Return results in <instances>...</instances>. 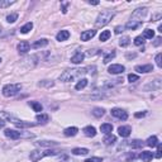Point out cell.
Listing matches in <instances>:
<instances>
[{"mask_svg":"<svg viewBox=\"0 0 162 162\" xmlns=\"http://www.w3.org/2000/svg\"><path fill=\"white\" fill-rule=\"evenodd\" d=\"M86 68H71V70H66L63 71V74L60 75V80L63 82H68V81H74L76 79L81 77L82 75L86 74Z\"/></svg>","mask_w":162,"mask_h":162,"instance_id":"cell-1","label":"cell"},{"mask_svg":"<svg viewBox=\"0 0 162 162\" xmlns=\"http://www.w3.org/2000/svg\"><path fill=\"white\" fill-rule=\"evenodd\" d=\"M113 18H114V13L109 12V10H105V12H103L98 15V18H96V20H95V27L96 28H101V27L109 24L110 20H112Z\"/></svg>","mask_w":162,"mask_h":162,"instance_id":"cell-2","label":"cell"},{"mask_svg":"<svg viewBox=\"0 0 162 162\" xmlns=\"http://www.w3.org/2000/svg\"><path fill=\"white\" fill-rule=\"evenodd\" d=\"M22 89V85L20 84H8L3 88V95L5 98H12V96H15Z\"/></svg>","mask_w":162,"mask_h":162,"instance_id":"cell-3","label":"cell"},{"mask_svg":"<svg viewBox=\"0 0 162 162\" xmlns=\"http://www.w3.org/2000/svg\"><path fill=\"white\" fill-rule=\"evenodd\" d=\"M53 154H56V152L54 151H51V150H46V151H33V152H30V160H32V162H37L39 161L41 158L43 157H47V156H53Z\"/></svg>","mask_w":162,"mask_h":162,"instance_id":"cell-4","label":"cell"},{"mask_svg":"<svg viewBox=\"0 0 162 162\" xmlns=\"http://www.w3.org/2000/svg\"><path fill=\"white\" fill-rule=\"evenodd\" d=\"M125 67L123 65H119V63H114V65H110L109 68H108V72L109 74H113V75H119V74H123Z\"/></svg>","mask_w":162,"mask_h":162,"instance_id":"cell-5","label":"cell"},{"mask_svg":"<svg viewBox=\"0 0 162 162\" xmlns=\"http://www.w3.org/2000/svg\"><path fill=\"white\" fill-rule=\"evenodd\" d=\"M112 115L115 117V118H118V119H122V120H125L127 118H128V114H127L125 110L119 109V108L112 109Z\"/></svg>","mask_w":162,"mask_h":162,"instance_id":"cell-6","label":"cell"},{"mask_svg":"<svg viewBox=\"0 0 162 162\" xmlns=\"http://www.w3.org/2000/svg\"><path fill=\"white\" fill-rule=\"evenodd\" d=\"M146 14H147V8H139V9L134 10V13L132 14V18L143 22V18L146 17Z\"/></svg>","mask_w":162,"mask_h":162,"instance_id":"cell-7","label":"cell"},{"mask_svg":"<svg viewBox=\"0 0 162 162\" xmlns=\"http://www.w3.org/2000/svg\"><path fill=\"white\" fill-rule=\"evenodd\" d=\"M142 23H143V22H141V20H138V19H133V18H130V20L125 24V27H124V28L130 29V30H134V29L139 28V27L142 26Z\"/></svg>","mask_w":162,"mask_h":162,"instance_id":"cell-8","label":"cell"},{"mask_svg":"<svg viewBox=\"0 0 162 162\" xmlns=\"http://www.w3.org/2000/svg\"><path fill=\"white\" fill-rule=\"evenodd\" d=\"M4 134L10 139H18L22 137V132H18V130H14V129H5Z\"/></svg>","mask_w":162,"mask_h":162,"instance_id":"cell-9","label":"cell"},{"mask_svg":"<svg viewBox=\"0 0 162 162\" xmlns=\"http://www.w3.org/2000/svg\"><path fill=\"white\" fill-rule=\"evenodd\" d=\"M96 34V30L95 29H90V30H85V32L81 33V41H84V42H88V41H90L92 37H94Z\"/></svg>","mask_w":162,"mask_h":162,"instance_id":"cell-10","label":"cell"},{"mask_svg":"<svg viewBox=\"0 0 162 162\" xmlns=\"http://www.w3.org/2000/svg\"><path fill=\"white\" fill-rule=\"evenodd\" d=\"M134 70L139 72V74H147V72L153 71V66L152 65H142V66H136Z\"/></svg>","mask_w":162,"mask_h":162,"instance_id":"cell-11","label":"cell"},{"mask_svg":"<svg viewBox=\"0 0 162 162\" xmlns=\"http://www.w3.org/2000/svg\"><path fill=\"white\" fill-rule=\"evenodd\" d=\"M130 132H132V128H130L129 125H125V127H119L118 128V133L120 137H124V138H127V137H129Z\"/></svg>","mask_w":162,"mask_h":162,"instance_id":"cell-12","label":"cell"},{"mask_svg":"<svg viewBox=\"0 0 162 162\" xmlns=\"http://www.w3.org/2000/svg\"><path fill=\"white\" fill-rule=\"evenodd\" d=\"M68 38H70V32L66 30V29L60 30V32L57 33V36H56V39L60 41V42H62V41H67Z\"/></svg>","mask_w":162,"mask_h":162,"instance_id":"cell-13","label":"cell"},{"mask_svg":"<svg viewBox=\"0 0 162 162\" xmlns=\"http://www.w3.org/2000/svg\"><path fill=\"white\" fill-rule=\"evenodd\" d=\"M84 58H85L84 53L82 52H76L74 56L71 57V62L72 63H75V65H77V63H81V61H84Z\"/></svg>","mask_w":162,"mask_h":162,"instance_id":"cell-14","label":"cell"},{"mask_svg":"<svg viewBox=\"0 0 162 162\" xmlns=\"http://www.w3.org/2000/svg\"><path fill=\"white\" fill-rule=\"evenodd\" d=\"M153 152H150V151H143L142 153H141V160H142L143 162H150L152 161L153 158Z\"/></svg>","mask_w":162,"mask_h":162,"instance_id":"cell-15","label":"cell"},{"mask_svg":"<svg viewBox=\"0 0 162 162\" xmlns=\"http://www.w3.org/2000/svg\"><path fill=\"white\" fill-rule=\"evenodd\" d=\"M29 48H30V46L27 41H23V42H20L18 44V51L20 53H27L29 51Z\"/></svg>","mask_w":162,"mask_h":162,"instance_id":"cell-16","label":"cell"},{"mask_svg":"<svg viewBox=\"0 0 162 162\" xmlns=\"http://www.w3.org/2000/svg\"><path fill=\"white\" fill-rule=\"evenodd\" d=\"M84 134L86 137H95L96 136V129L91 125H88V127L84 128Z\"/></svg>","mask_w":162,"mask_h":162,"instance_id":"cell-17","label":"cell"},{"mask_svg":"<svg viewBox=\"0 0 162 162\" xmlns=\"http://www.w3.org/2000/svg\"><path fill=\"white\" fill-rule=\"evenodd\" d=\"M47 44H48V39L42 38V39L36 41V42L32 44V47H33V48H42V47H46Z\"/></svg>","mask_w":162,"mask_h":162,"instance_id":"cell-18","label":"cell"},{"mask_svg":"<svg viewBox=\"0 0 162 162\" xmlns=\"http://www.w3.org/2000/svg\"><path fill=\"white\" fill-rule=\"evenodd\" d=\"M79 132V129L76 128V127H70V128H66L65 129V136L66 137H74V136H76Z\"/></svg>","mask_w":162,"mask_h":162,"instance_id":"cell-19","label":"cell"},{"mask_svg":"<svg viewBox=\"0 0 162 162\" xmlns=\"http://www.w3.org/2000/svg\"><path fill=\"white\" fill-rule=\"evenodd\" d=\"M100 130L104 134H110L112 133V130H113V125L112 124H109V123H104V124H101L100 125Z\"/></svg>","mask_w":162,"mask_h":162,"instance_id":"cell-20","label":"cell"},{"mask_svg":"<svg viewBox=\"0 0 162 162\" xmlns=\"http://www.w3.org/2000/svg\"><path fill=\"white\" fill-rule=\"evenodd\" d=\"M158 143H160V142H158V138H157L156 136L150 137V138L147 139V142H146V144H147L148 147H152V148H153V147H156Z\"/></svg>","mask_w":162,"mask_h":162,"instance_id":"cell-21","label":"cell"},{"mask_svg":"<svg viewBox=\"0 0 162 162\" xmlns=\"http://www.w3.org/2000/svg\"><path fill=\"white\" fill-rule=\"evenodd\" d=\"M115 141H117V137L115 136H113V134H108V136L104 138V141H103V142H104L106 146H110V144H114Z\"/></svg>","mask_w":162,"mask_h":162,"instance_id":"cell-22","label":"cell"},{"mask_svg":"<svg viewBox=\"0 0 162 162\" xmlns=\"http://www.w3.org/2000/svg\"><path fill=\"white\" fill-rule=\"evenodd\" d=\"M32 28H33V23H32V22H28L27 24H24L22 28H20V33L26 34V33L30 32V30H32Z\"/></svg>","mask_w":162,"mask_h":162,"instance_id":"cell-23","label":"cell"},{"mask_svg":"<svg viewBox=\"0 0 162 162\" xmlns=\"http://www.w3.org/2000/svg\"><path fill=\"white\" fill-rule=\"evenodd\" d=\"M72 153L76 154V156H80V154L84 156V154L89 153V150L88 148H74V150H72Z\"/></svg>","mask_w":162,"mask_h":162,"instance_id":"cell-24","label":"cell"},{"mask_svg":"<svg viewBox=\"0 0 162 162\" xmlns=\"http://www.w3.org/2000/svg\"><path fill=\"white\" fill-rule=\"evenodd\" d=\"M110 36H112L110 30H103L101 34L99 36V39H100L101 42H105V41H108V39L110 38Z\"/></svg>","mask_w":162,"mask_h":162,"instance_id":"cell-25","label":"cell"},{"mask_svg":"<svg viewBox=\"0 0 162 162\" xmlns=\"http://www.w3.org/2000/svg\"><path fill=\"white\" fill-rule=\"evenodd\" d=\"M86 85H88V80H86V79H81V80L75 85V89H76V90H82L84 88H86Z\"/></svg>","mask_w":162,"mask_h":162,"instance_id":"cell-26","label":"cell"},{"mask_svg":"<svg viewBox=\"0 0 162 162\" xmlns=\"http://www.w3.org/2000/svg\"><path fill=\"white\" fill-rule=\"evenodd\" d=\"M129 43H130V38L128 36H124V37H122V38L119 39V46L120 47H127Z\"/></svg>","mask_w":162,"mask_h":162,"instance_id":"cell-27","label":"cell"},{"mask_svg":"<svg viewBox=\"0 0 162 162\" xmlns=\"http://www.w3.org/2000/svg\"><path fill=\"white\" fill-rule=\"evenodd\" d=\"M29 105L33 108L34 112H42V109H43L41 103H37V101H29Z\"/></svg>","mask_w":162,"mask_h":162,"instance_id":"cell-28","label":"cell"},{"mask_svg":"<svg viewBox=\"0 0 162 162\" xmlns=\"http://www.w3.org/2000/svg\"><path fill=\"white\" fill-rule=\"evenodd\" d=\"M142 37H143V38H147V39H152L153 37H154V32H153L152 29H146L143 32V36Z\"/></svg>","mask_w":162,"mask_h":162,"instance_id":"cell-29","label":"cell"},{"mask_svg":"<svg viewBox=\"0 0 162 162\" xmlns=\"http://www.w3.org/2000/svg\"><path fill=\"white\" fill-rule=\"evenodd\" d=\"M36 119L38 120L39 123H47L48 119H50V117H48V114H38L36 117Z\"/></svg>","mask_w":162,"mask_h":162,"instance_id":"cell-30","label":"cell"},{"mask_svg":"<svg viewBox=\"0 0 162 162\" xmlns=\"http://www.w3.org/2000/svg\"><path fill=\"white\" fill-rule=\"evenodd\" d=\"M104 113H105V110L103 109V108H94L92 109V114H94L95 117H103L104 115Z\"/></svg>","mask_w":162,"mask_h":162,"instance_id":"cell-31","label":"cell"},{"mask_svg":"<svg viewBox=\"0 0 162 162\" xmlns=\"http://www.w3.org/2000/svg\"><path fill=\"white\" fill-rule=\"evenodd\" d=\"M17 19H18V13H12V14L6 17V22L8 23H14Z\"/></svg>","mask_w":162,"mask_h":162,"instance_id":"cell-32","label":"cell"},{"mask_svg":"<svg viewBox=\"0 0 162 162\" xmlns=\"http://www.w3.org/2000/svg\"><path fill=\"white\" fill-rule=\"evenodd\" d=\"M142 141H138V139H134V141H132V142L129 143V146L132 147V148H141L142 147Z\"/></svg>","mask_w":162,"mask_h":162,"instance_id":"cell-33","label":"cell"},{"mask_svg":"<svg viewBox=\"0 0 162 162\" xmlns=\"http://www.w3.org/2000/svg\"><path fill=\"white\" fill-rule=\"evenodd\" d=\"M143 43H144V38L142 36H138L134 38V44H136V46H142Z\"/></svg>","mask_w":162,"mask_h":162,"instance_id":"cell-34","label":"cell"},{"mask_svg":"<svg viewBox=\"0 0 162 162\" xmlns=\"http://www.w3.org/2000/svg\"><path fill=\"white\" fill-rule=\"evenodd\" d=\"M138 80H139L138 75H136V74H129L128 75V81L129 82H136V81H138Z\"/></svg>","mask_w":162,"mask_h":162,"instance_id":"cell-35","label":"cell"},{"mask_svg":"<svg viewBox=\"0 0 162 162\" xmlns=\"http://www.w3.org/2000/svg\"><path fill=\"white\" fill-rule=\"evenodd\" d=\"M114 57H115V52H112V53H109L108 56H105V58H104V63H109V62L112 61Z\"/></svg>","mask_w":162,"mask_h":162,"instance_id":"cell-36","label":"cell"},{"mask_svg":"<svg viewBox=\"0 0 162 162\" xmlns=\"http://www.w3.org/2000/svg\"><path fill=\"white\" fill-rule=\"evenodd\" d=\"M39 146H44V147H48V146H56V142H47V141H42V142H38Z\"/></svg>","mask_w":162,"mask_h":162,"instance_id":"cell-37","label":"cell"},{"mask_svg":"<svg viewBox=\"0 0 162 162\" xmlns=\"http://www.w3.org/2000/svg\"><path fill=\"white\" fill-rule=\"evenodd\" d=\"M84 162H103V158H100V157H91V158L85 160Z\"/></svg>","mask_w":162,"mask_h":162,"instance_id":"cell-38","label":"cell"},{"mask_svg":"<svg viewBox=\"0 0 162 162\" xmlns=\"http://www.w3.org/2000/svg\"><path fill=\"white\" fill-rule=\"evenodd\" d=\"M157 153H156V158H161V156H162V147H161V144L158 143L157 144Z\"/></svg>","mask_w":162,"mask_h":162,"instance_id":"cell-39","label":"cell"},{"mask_svg":"<svg viewBox=\"0 0 162 162\" xmlns=\"http://www.w3.org/2000/svg\"><path fill=\"white\" fill-rule=\"evenodd\" d=\"M161 57H162V54L161 53H158L157 56H156V63H157V66L158 67H162V62H161Z\"/></svg>","mask_w":162,"mask_h":162,"instance_id":"cell-40","label":"cell"},{"mask_svg":"<svg viewBox=\"0 0 162 162\" xmlns=\"http://www.w3.org/2000/svg\"><path fill=\"white\" fill-rule=\"evenodd\" d=\"M12 4H14V1H0V6L1 8H5V6H8V5H12Z\"/></svg>","mask_w":162,"mask_h":162,"instance_id":"cell-41","label":"cell"},{"mask_svg":"<svg viewBox=\"0 0 162 162\" xmlns=\"http://www.w3.org/2000/svg\"><path fill=\"white\" fill-rule=\"evenodd\" d=\"M124 30V27L123 26H118V27H115V29H114V32L117 33V34H120Z\"/></svg>","mask_w":162,"mask_h":162,"instance_id":"cell-42","label":"cell"},{"mask_svg":"<svg viewBox=\"0 0 162 162\" xmlns=\"http://www.w3.org/2000/svg\"><path fill=\"white\" fill-rule=\"evenodd\" d=\"M67 5H68V3H63V9H62V13H63V14L67 13Z\"/></svg>","mask_w":162,"mask_h":162,"instance_id":"cell-43","label":"cell"},{"mask_svg":"<svg viewBox=\"0 0 162 162\" xmlns=\"http://www.w3.org/2000/svg\"><path fill=\"white\" fill-rule=\"evenodd\" d=\"M146 115V112H142V113H136V118H142V117Z\"/></svg>","mask_w":162,"mask_h":162,"instance_id":"cell-44","label":"cell"},{"mask_svg":"<svg viewBox=\"0 0 162 162\" xmlns=\"http://www.w3.org/2000/svg\"><path fill=\"white\" fill-rule=\"evenodd\" d=\"M160 44H161V37H157L156 42H154V46H160Z\"/></svg>","mask_w":162,"mask_h":162,"instance_id":"cell-45","label":"cell"},{"mask_svg":"<svg viewBox=\"0 0 162 162\" xmlns=\"http://www.w3.org/2000/svg\"><path fill=\"white\" fill-rule=\"evenodd\" d=\"M4 125H5V122H4V120H1V119H0V128H3Z\"/></svg>","mask_w":162,"mask_h":162,"instance_id":"cell-46","label":"cell"},{"mask_svg":"<svg viewBox=\"0 0 162 162\" xmlns=\"http://www.w3.org/2000/svg\"><path fill=\"white\" fill-rule=\"evenodd\" d=\"M89 4H91V5H98L99 1H89Z\"/></svg>","mask_w":162,"mask_h":162,"instance_id":"cell-47","label":"cell"},{"mask_svg":"<svg viewBox=\"0 0 162 162\" xmlns=\"http://www.w3.org/2000/svg\"><path fill=\"white\" fill-rule=\"evenodd\" d=\"M158 32H162V26H158Z\"/></svg>","mask_w":162,"mask_h":162,"instance_id":"cell-48","label":"cell"},{"mask_svg":"<svg viewBox=\"0 0 162 162\" xmlns=\"http://www.w3.org/2000/svg\"><path fill=\"white\" fill-rule=\"evenodd\" d=\"M0 62H1V58H0Z\"/></svg>","mask_w":162,"mask_h":162,"instance_id":"cell-49","label":"cell"},{"mask_svg":"<svg viewBox=\"0 0 162 162\" xmlns=\"http://www.w3.org/2000/svg\"><path fill=\"white\" fill-rule=\"evenodd\" d=\"M0 30H1V28H0Z\"/></svg>","mask_w":162,"mask_h":162,"instance_id":"cell-50","label":"cell"},{"mask_svg":"<svg viewBox=\"0 0 162 162\" xmlns=\"http://www.w3.org/2000/svg\"><path fill=\"white\" fill-rule=\"evenodd\" d=\"M0 1H1V0H0Z\"/></svg>","mask_w":162,"mask_h":162,"instance_id":"cell-51","label":"cell"}]
</instances>
